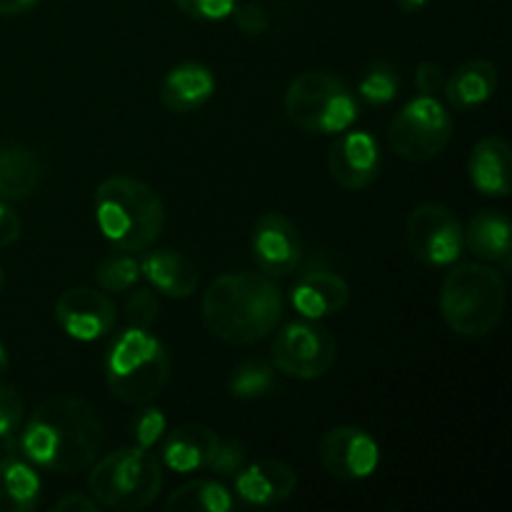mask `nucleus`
Here are the masks:
<instances>
[{
    "mask_svg": "<svg viewBox=\"0 0 512 512\" xmlns=\"http://www.w3.org/2000/svg\"><path fill=\"white\" fill-rule=\"evenodd\" d=\"M15 435L30 465L53 475H78L98 460L105 425L88 400L58 395L45 400Z\"/></svg>",
    "mask_w": 512,
    "mask_h": 512,
    "instance_id": "nucleus-1",
    "label": "nucleus"
},
{
    "mask_svg": "<svg viewBox=\"0 0 512 512\" xmlns=\"http://www.w3.org/2000/svg\"><path fill=\"white\" fill-rule=\"evenodd\" d=\"M208 333L230 345H253L268 338L283 318V293L265 273L235 270L208 285L200 303Z\"/></svg>",
    "mask_w": 512,
    "mask_h": 512,
    "instance_id": "nucleus-2",
    "label": "nucleus"
},
{
    "mask_svg": "<svg viewBox=\"0 0 512 512\" xmlns=\"http://www.w3.org/2000/svg\"><path fill=\"white\" fill-rule=\"evenodd\" d=\"M95 223L113 248L140 253L163 233V200L150 185L128 175H113L95 190Z\"/></svg>",
    "mask_w": 512,
    "mask_h": 512,
    "instance_id": "nucleus-3",
    "label": "nucleus"
},
{
    "mask_svg": "<svg viewBox=\"0 0 512 512\" xmlns=\"http://www.w3.org/2000/svg\"><path fill=\"white\" fill-rule=\"evenodd\" d=\"M505 303V278L493 265L455 263L440 285L445 325L465 340L488 338L503 320Z\"/></svg>",
    "mask_w": 512,
    "mask_h": 512,
    "instance_id": "nucleus-4",
    "label": "nucleus"
},
{
    "mask_svg": "<svg viewBox=\"0 0 512 512\" xmlns=\"http://www.w3.org/2000/svg\"><path fill=\"white\" fill-rule=\"evenodd\" d=\"M173 370L168 348L145 328H133L110 343L105 358V383L125 405H145L165 390Z\"/></svg>",
    "mask_w": 512,
    "mask_h": 512,
    "instance_id": "nucleus-5",
    "label": "nucleus"
},
{
    "mask_svg": "<svg viewBox=\"0 0 512 512\" xmlns=\"http://www.w3.org/2000/svg\"><path fill=\"white\" fill-rule=\"evenodd\" d=\"M163 488V465L140 445H128L103 455L90 465L88 490L100 508L143 510L155 503Z\"/></svg>",
    "mask_w": 512,
    "mask_h": 512,
    "instance_id": "nucleus-6",
    "label": "nucleus"
},
{
    "mask_svg": "<svg viewBox=\"0 0 512 512\" xmlns=\"http://www.w3.org/2000/svg\"><path fill=\"white\" fill-rule=\"evenodd\" d=\"M285 115L295 128L313 135L343 133L358 120V95L328 70L300 73L285 90Z\"/></svg>",
    "mask_w": 512,
    "mask_h": 512,
    "instance_id": "nucleus-7",
    "label": "nucleus"
},
{
    "mask_svg": "<svg viewBox=\"0 0 512 512\" xmlns=\"http://www.w3.org/2000/svg\"><path fill=\"white\" fill-rule=\"evenodd\" d=\"M453 140V118L438 98L418 95L408 100L388 128V143L398 158L410 163L433 160Z\"/></svg>",
    "mask_w": 512,
    "mask_h": 512,
    "instance_id": "nucleus-8",
    "label": "nucleus"
},
{
    "mask_svg": "<svg viewBox=\"0 0 512 512\" xmlns=\"http://www.w3.org/2000/svg\"><path fill=\"white\" fill-rule=\"evenodd\" d=\"M273 365L295 380H318L338 360V343L333 333L318 320H295L283 325L273 338Z\"/></svg>",
    "mask_w": 512,
    "mask_h": 512,
    "instance_id": "nucleus-9",
    "label": "nucleus"
},
{
    "mask_svg": "<svg viewBox=\"0 0 512 512\" xmlns=\"http://www.w3.org/2000/svg\"><path fill=\"white\" fill-rule=\"evenodd\" d=\"M408 250L428 268H450L465 250L463 225L458 215L440 203H420L405 220Z\"/></svg>",
    "mask_w": 512,
    "mask_h": 512,
    "instance_id": "nucleus-10",
    "label": "nucleus"
},
{
    "mask_svg": "<svg viewBox=\"0 0 512 512\" xmlns=\"http://www.w3.org/2000/svg\"><path fill=\"white\" fill-rule=\"evenodd\" d=\"M250 250L260 273L270 278H288L303 260V238L293 220L283 213H265L255 220Z\"/></svg>",
    "mask_w": 512,
    "mask_h": 512,
    "instance_id": "nucleus-11",
    "label": "nucleus"
},
{
    "mask_svg": "<svg viewBox=\"0 0 512 512\" xmlns=\"http://www.w3.org/2000/svg\"><path fill=\"white\" fill-rule=\"evenodd\" d=\"M55 318L65 335L80 343H93L115 328L118 310L105 290L70 288L55 300Z\"/></svg>",
    "mask_w": 512,
    "mask_h": 512,
    "instance_id": "nucleus-12",
    "label": "nucleus"
},
{
    "mask_svg": "<svg viewBox=\"0 0 512 512\" xmlns=\"http://www.w3.org/2000/svg\"><path fill=\"white\" fill-rule=\"evenodd\" d=\"M320 463L338 480H365L378 470L380 448L358 425H338L320 440Z\"/></svg>",
    "mask_w": 512,
    "mask_h": 512,
    "instance_id": "nucleus-13",
    "label": "nucleus"
},
{
    "mask_svg": "<svg viewBox=\"0 0 512 512\" xmlns=\"http://www.w3.org/2000/svg\"><path fill=\"white\" fill-rule=\"evenodd\" d=\"M380 165V145L365 130H343L338 140L333 143L328 155L330 178L345 190H365L378 180Z\"/></svg>",
    "mask_w": 512,
    "mask_h": 512,
    "instance_id": "nucleus-14",
    "label": "nucleus"
},
{
    "mask_svg": "<svg viewBox=\"0 0 512 512\" xmlns=\"http://www.w3.org/2000/svg\"><path fill=\"white\" fill-rule=\"evenodd\" d=\"M235 480V495L250 508H270L293 498L298 488V473L283 460H255V463L243 465Z\"/></svg>",
    "mask_w": 512,
    "mask_h": 512,
    "instance_id": "nucleus-15",
    "label": "nucleus"
},
{
    "mask_svg": "<svg viewBox=\"0 0 512 512\" xmlns=\"http://www.w3.org/2000/svg\"><path fill=\"white\" fill-rule=\"evenodd\" d=\"M350 303V285L333 270H308L295 280L290 305L305 320H323L338 315Z\"/></svg>",
    "mask_w": 512,
    "mask_h": 512,
    "instance_id": "nucleus-16",
    "label": "nucleus"
},
{
    "mask_svg": "<svg viewBox=\"0 0 512 512\" xmlns=\"http://www.w3.org/2000/svg\"><path fill=\"white\" fill-rule=\"evenodd\" d=\"M470 183L488 198H508L512 188V155L508 140L488 135L478 140L468 158Z\"/></svg>",
    "mask_w": 512,
    "mask_h": 512,
    "instance_id": "nucleus-17",
    "label": "nucleus"
},
{
    "mask_svg": "<svg viewBox=\"0 0 512 512\" xmlns=\"http://www.w3.org/2000/svg\"><path fill=\"white\" fill-rule=\"evenodd\" d=\"M465 248L473 250L483 263L498 265L500 273L512 268V228L503 210H480L473 215L468 228H463Z\"/></svg>",
    "mask_w": 512,
    "mask_h": 512,
    "instance_id": "nucleus-18",
    "label": "nucleus"
},
{
    "mask_svg": "<svg viewBox=\"0 0 512 512\" xmlns=\"http://www.w3.org/2000/svg\"><path fill=\"white\" fill-rule=\"evenodd\" d=\"M215 93V75L203 63H180L168 70L160 83V103L175 115H188L203 108Z\"/></svg>",
    "mask_w": 512,
    "mask_h": 512,
    "instance_id": "nucleus-19",
    "label": "nucleus"
},
{
    "mask_svg": "<svg viewBox=\"0 0 512 512\" xmlns=\"http://www.w3.org/2000/svg\"><path fill=\"white\" fill-rule=\"evenodd\" d=\"M220 435L213 428L200 423L180 425L170 430L163 440V463L175 473H195L205 470L215 458Z\"/></svg>",
    "mask_w": 512,
    "mask_h": 512,
    "instance_id": "nucleus-20",
    "label": "nucleus"
},
{
    "mask_svg": "<svg viewBox=\"0 0 512 512\" xmlns=\"http://www.w3.org/2000/svg\"><path fill=\"white\" fill-rule=\"evenodd\" d=\"M140 275L153 285V290L173 300L190 298L198 288L195 265L183 253H175V250L168 248L145 253L143 260H140Z\"/></svg>",
    "mask_w": 512,
    "mask_h": 512,
    "instance_id": "nucleus-21",
    "label": "nucleus"
},
{
    "mask_svg": "<svg viewBox=\"0 0 512 512\" xmlns=\"http://www.w3.org/2000/svg\"><path fill=\"white\" fill-rule=\"evenodd\" d=\"M498 65L490 60L475 58L455 68V73L445 80V100L455 110H470L488 103L498 90Z\"/></svg>",
    "mask_w": 512,
    "mask_h": 512,
    "instance_id": "nucleus-22",
    "label": "nucleus"
},
{
    "mask_svg": "<svg viewBox=\"0 0 512 512\" xmlns=\"http://www.w3.org/2000/svg\"><path fill=\"white\" fill-rule=\"evenodd\" d=\"M43 483L35 465L23 455L0 458V512H33L40 505Z\"/></svg>",
    "mask_w": 512,
    "mask_h": 512,
    "instance_id": "nucleus-23",
    "label": "nucleus"
},
{
    "mask_svg": "<svg viewBox=\"0 0 512 512\" xmlns=\"http://www.w3.org/2000/svg\"><path fill=\"white\" fill-rule=\"evenodd\" d=\"M43 165L25 145L0 148V200H25L38 188Z\"/></svg>",
    "mask_w": 512,
    "mask_h": 512,
    "instance_id": "nucleus-24",
    "label": "nucleus"
},
{
    "mask_svg": "<svg viewBox=\"0 0 512 512\" xmlns=\"http://www.w3.org/2000/svg\"><path fill=\"white\" fill-rule=\"evenodd\" d=\"M235 508L233 493L220 480H193L168 495L165 510L228 512Z\"/></svg>",
    "mask_w": 512,
    "mask_h": 512,
    "instance_id": "nucleus-25",
    "label": "nucleus"
},
{
    "mask_svg": "<svg viewBox=\"0 0 512 512\" xmlns=\"http://www.w3.org/2000/svg\"><path fill=\"white\" fill-rule=\"evenodd\" d=\"M273 388H275V365L265 363V360L260 358L240 363L228 378L230 395L238 400L265 398Z\"/></svg>",
    "mask_w": 512,
    "mask_h": 512,
    "instance_id": "nucleus-26",
    "label": "nucleus"
},
{
    "mask_svg": "<svg viewBox=\"0 0 512 512\" xmlns=\"http://www.w3.org/2000/svg\"><path fill=\"white\" fill-rule=\"evenodd\" d=\"M398 93H400L398 68L390 63H385V60H378V63L368 65V68H365V73L360 75L358 93L355 95H358L363 103L380 108V105L393 103V100L398 98Z\"/></svg>",
    "mask_w": 512,
    "mask_h": 512,
    "instance_id": "nucleus-27",
    "label": "nucleus"
},
{
    "mask_svg": "<svg viewBox=\"0 0 512 512\" xmlns=\"http://www.w3.org/2000/svg\"><path fill=\"white\" fill-rule=\"evenodd\" d=\"M140 278V260L133 255H110L95 268V283L105 293H125L138 285Z\"/></svg>",
    "mask_w": 512,
    "mask_h": 512,
    "instance_id": "nucleus-28",
    "label": "nucleus"
},
{
    "mask_svg": "<svg viewBox=\"0 0 512 512\" xmlns=\"http://www.w3.org/2000/svg\"><path fill=\"white\" fill-rule=\"evenodd\" d=\"M138 413L130 420V435H133L135 445L140 448H153L160 438H163L165 428H168V420H165L163 410L148 408V403L138 405Z\"/></svg>",
    "mask_w": 512,
    "mask_h": 512,
    "instance_id": "nucleus-29",
    "label": "nucleus"
},
{
    "mask_svg": "<svg viewBox=\"0 0 512 512\" xmlns=\"http://www.w3.org/2000/svg\"><path fill=\"white\" fill-rule=\"evenodd\" d=\"M158 313V295L150 288H138L135 293L128 295V300H125V318H128V323L133 325V328L150 330V325L158 320Z\"/></svg>",
    "mask_w": 512,
    "mask_h": 512,
    "instance_id": "nucleus-30",
    "label": "nucleus"
},
{
    "mask_svg": "<svg viewBox=\"0 0 512 512\" xmlns=\"http://www.w3.org/2000/svg\"><path fill=\"white\" fill-rule=\"evenodd\" d=\"M25 405L13 385L0 383V438H15L23 423Z\"/></svg>",
    "mask_w": 512,
    "mask_h": 512,
    "instance_id": "nucleus-31",
    "label": "nucleus"
},
{
    "mask_svg": "<svg viewBox=\"0 0 512 512\" xmlns=\"http://www.w3.org/2000/svg\"><path fill=\"white\" fill-rule=\"evenodd\" d=\"M175 5L188 18L215 23V20L230 18L235 13V8H238V0H175Z\"/></svg>",
    "mask_w": 512,
    "mask_h": 512,
    "instance_id": "nucleus-32",
    "label": "nucleus"
},
{
    "mask_svg": "<svg viewBox=\"0 0 512 512\" xmlns=\"http://www.w3.org/2000/svg\"><path fill=\"white\" fill-rule=\"evenodd\" d=\"M245 465V445L238 438L220 440L218 453L210 460L208 470H213L218 478H233L240 468Z\"/></svg>",
    "mask_w": 512,
    "mask_h": 512,
    "instance_id": "nucleus-33",
    "label": "nucleus"
},
{
    "mask_svg": "<svg viewBox=\"0 0 512 512\" xmlns=\"http://www.w3.org/2000/svg\"><path fill=\"white\" fill-rule=\"evenodd\" d=\"M445 70L440 68L433 60H425L418 65V73H415V85H418L420 95H430V98H440L445 90Z\"/></svg>",
    "mask_w": 512,
    "mask_h": 512,
    "instance_id": "nucleus-34",
    "label": "nucleus"
},
{
    "mask_svg": "<svg viewBox=\"0 0 512 512\" xmlns=\"http://www.w3.org/2000/svg\"><path fill=\"white\" fill-rule=\"evenodd\" d=\"M233 15L235 25H238L245 35H263L270 25L268 13H265L260 5H238Z\"/></svg>",
    "mask_w": 512,
    "mask_h": 512,
    "instance_id": "nucleus-35",
    "label": "nucleus"
},
{
    "mask_svg": "<svg viewBox=\"0 0 512 512\" xmlns=\"http://www.w3.org/2000/svg\"><path fill=\"white\" fill-rule=\"evenodd\" d=\"M55 512H98L100 505L93 495L85 493H65L53 503Z\"/></svg>",
    "mask_w": 512,
    "mask_h": 512,
    "instance_id": "nucleus-36",
    "label": "nucleus"
},
{
    "mask_svg": "<svg viewBox=\"0 0 512 512\" xmlns=\"http://www.w3.org/2000/svg\"><path fill=\"white\" fill-rule=\"evenodd\" d=\"M20 238V218L10 205L0 200V248H8Z\"/></svg>",
    "mask_w": 512,
    "mask_h": 512,
    "instance_id": "nucleus-37",
    "label": "nucleus"
},
{
    "mask_svg": "<svg viewBox=\"0 0 512 512\" xmlns=\"http://www.w3.org/2000/svg\"><path fill=\"white\" fill-rule=\"evenodd\" d=\"M38 3L40 0H0V15H23Z\"/></svg>",
    "mask_w": 512,
    "mask_h": 512,
    "instance_id": "nucleus-38",
    "label": "nucleus"
},
{
    "mask_svg": "<svg viewBox=\"0 0 512 512\" xmlns=\"http://www.w3.org/2000/svg\"><path fill=\"white\" fill-rule=\"evenodd\" d=\"M395 5H398V10L400 13H408V15H413V13H420V10L425 8V5L430 3V0H393Z\"/></svg>",
    "mask_w": 512,
    "mask_h": 512,
    "instance_id": "nucleus-39",
    "label": "nucleus"
},
{
    "mask_svg": "<svg viewBox=\"0 0 512 512\" xmlns=\"http://www.w3.org/2000/svg\"><path fill=\"white\" fill-rule=\"evenodd\" d=\"M8 365H10L8 353H5V348H3V345H0V375H3L5 370H8Z\"/></svg>",
    "mask_w": 512,
    "mask_h": 512,
    "instance_id": "nucleus-40",
    "label": "nucleus"
},
{
    "mask_svg": "<svg viewBox=\"0 0 512 512\" xmlns=\"http://www.w3.org/2000/svg\"><path fill=\"white\" fill-rule=\"evenodd\" d=\"M3 283H5V275H3V268H0V290H3Z\"/></svg>",
    "mask_w": 512,
    "mask_h": 512,
    "instance_id": "nucleus-41",
    "label": "nucleus"
}]
</instances>
